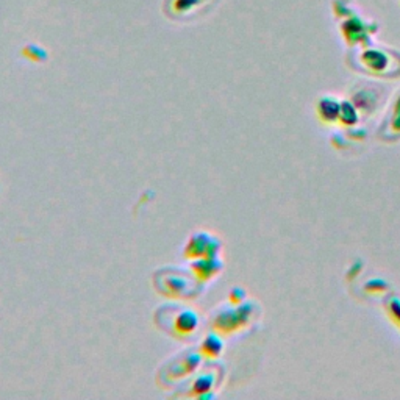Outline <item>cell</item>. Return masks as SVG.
<instances>
[{"mask_svg":"<svg viewBox=\"0 0 400 400\" xmlns=\"http://www.w3.org/2000/svg\"><path fill=\"white\" fill-rule=\"evenodd\" d=\"M219 266L221 265H217V260L214 257H208V258H200L195 261V263L193 265V269L200 279H210L217 272Z\"/></svg>","mask_w":400,"mask_h":400,"instance_id":"2","label":"cell"},{"mask_svg":"<svg viewBox=\"0 0 400 400\" xmlns=\"http://www.w3.org/2000/svg\"><path fill=\"white\" fill-rule=\"evenodd\" d=\"M202 4H203V0H169L167 6H169L171 13L180 16V14L191 13L193 10L198 8V6H200Z\"/></svg>","mask_w":400,"mask_h":400,"instance_id":"4","label":"cell"},{"mask_svg":"<svg viewBox=\"0 0 400 400\" xmlns=\"http://www.w3.org/2000/svg\"><path fill=\"white\" fill-rule=\"evenodd\" d=\"M202 349L207 355L216 356V355H219L221 351H222V341L219 338H216V337H208L205 339V343H203Z\"/></svg>","mask_w":400,"mask_h":400,"instance_id":"7","label":"cell"},{"mask_svg":"<svg viewBox=\"0 0 400 400\" xmlns=\"http://www.w3.org/2000/svg\"><path fill=\"white\" fill-rule=\"evenodd\" d=\"M219 250V243L207 234L194 235L186 246V257L189 258H208L216 257Z\"/></svg>","mask_w":400,"mask_h":400,"instance_id":"1","label":"cell"},{"mask_svg":"<svg viewBox=\"0 0 400 400\" xmlns=\"http://www.w3.org/2000/svg\"><path fill=\"white\" fill-rule=\"evenodd\" d=\"M212 384H213V378L210 377V375H202L198 378V382H195L194 384V388L198 392H205L208 391L210 388H212Z\"/></svg>","mask_w":400,"mask_h":400,"instance_id":"8","label":"cell"},{"mask_svg":"<svg viewBox=\"0 0 400 400\" xmlns=\"http://www.w3.org/2000/svg\"><path fill=\"white\" fill-rule=\"evenodd\" d=\"M23 55L27 58V60L35 61V63H42L47 60V50L44 47H40L36 44H28L23 49Z\"/></svg>","mask_w":400,"mask_h":400,"instance_id":"5","label":"cell"},{"mask_svg":"<svg viewBox=\"0 0 400 400\" xmlns=\"http://www.w3.org/2000/svg\"><path fill=\"white\" fill-rule=\"evenodd\" d=\"M339 111H341L339 104H337V102H333L330 99H324L321 104H319V113H321L327 121L337 119L339 116Z\"/></svg>","mask_w":400,"mask_h":400,"instance_id":"6","label":"cell"},{"mask_svg":"<svg viewBox=\"0 0 400 400\" xmlns=\"http://www.w3.org/2000/svg\"><path fill=\"white\" fill-rule=\"evenodd\" d=\"M198 325H199V317L193 311H183L176 321V329L181 334L193 333L195 329H198Z\"/></svg>","mask_w":400,"mask_h":400,"instance_id":"3","label":"cell"}]
</instances>
